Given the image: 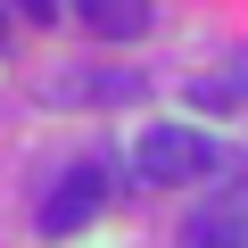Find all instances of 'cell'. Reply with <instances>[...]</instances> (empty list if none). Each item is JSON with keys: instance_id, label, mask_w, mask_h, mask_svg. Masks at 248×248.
I'll use <instances>...</instances> for the list:
<instances>
[{"instance_id": "6da1fadb", "label": "cell", "mask_w": 248, "mask_h": 248, "mask_svg": "<svg viewBox=\"0 0 248 248\" xmlns=\"http://www.w3.org/2000/svg\"><path fill=\"white\" fill-rule=\"evenodd\" d=\"M232 149L199 141L190 124H149V133L133 141V182L141 190H166V182H199V174H223Z\"/></svg>"}, {"instance_id": "7a4b0ae2", "label": "cell", "mask_w": 248, "mask_h": 248, "mask_svg": "<svg viewBox=\"0 0 248 248\" xmlns=\"http://www.w3.org/2000/svg\"><path fill=\"white\" fill-rule=\"evenodd\" d=\"M99 207H108V174H99V166H66V174L50 182V199H42V232H50V240H75Z\"/></svg>"}, {"instance_id": "3957f363", "label": "cell", "mask_w": 248, "mask_h": 248, "mask_svg": "<svg viewBox=\"0 0 248 248\" xmlns=\"http://www.w3.org/2000/svg\"><path fill=\"white\" fill-rule=\"evenodd\" d=\"M182 248H248V182L215 190V199L182 223Z\"/></svg>"}, {"instance_id": "277c9868", "label": "cell", "mask_w": 248, "mask_h": 248, "mask_svg": "<svg viewBox=\"0 0 248 248\" xmlns=\"http://www.w3.org/2000/svg\"><path fill=\"white\" fill-rule=\"evenodd\" d=\"M75 17L108 42H133V33H149V0H75Z\"/></svg>"}, {"instance_id": "5b68a950", "label": "cell", "mask_w": 248, "mask_h": 248, "mask_svg": "<svg viewBox=\"0 0 248 248\" xmlns=\"http://www.w3.org/2000/svg\"><path fill=\"white\" fill-rule=\"evenodd\" d=\"M133 91H141V75H58V83H50L58 108H66V99H99V108H108V99H133Z\"/></svg>"}, {"instance_id": "8992f818", "label": "cell", "mask_w": 248, "mask_h": 248, "mask_svg": "<svg viewBox=\"0 0 248 248\" xmlns=\"http://www.w3.org/2000/svg\"><path fill=\"white\" fill-rule=\"evenodd\" d=\"M232 99H240V83H232V75H199V83H190V108H215V116H223Z\"/></svg>"}, {"instance_id": "52a82bcc", "label": "cell", "mask_w": 248, "mask_h": 248, "mask_svg": "<svg viewBox=\"0 0 248 248\" xmlns=\"http://www.w3.org/2000/svg\"><path fill=\"white\" fill-rule=\"evenodd\" d=\"M17 9H25L33 25H58V9H66V0H17Z\"/></svg>"}, {"instance_id": "ba28073f", "label": "cell", "mask_w": 248, "mask_h": 248, "mask_svg": "<svg viewBox=\"0 0 248 248\" xmlns=\"http://www.w3.org/2000/svg\"><path fill=\"white\" fill-rule=\"evenodd\" d=\"M240 91H248V58H240Z\"/></svg>"}, {"instance_id": "9c48e42d", "label": "cell", "mask_w": 248, "mask_h": 248, "mask_svg": "<svg viewBox=\"0 0 248 248\" xmlns=\"http://www.w3.org/2000/svg\"><path fill=\"white\" fill-rule=\"evenodd\" d=\"M0 25H9V17H0Z\"/></svg>"}]
</instances>
